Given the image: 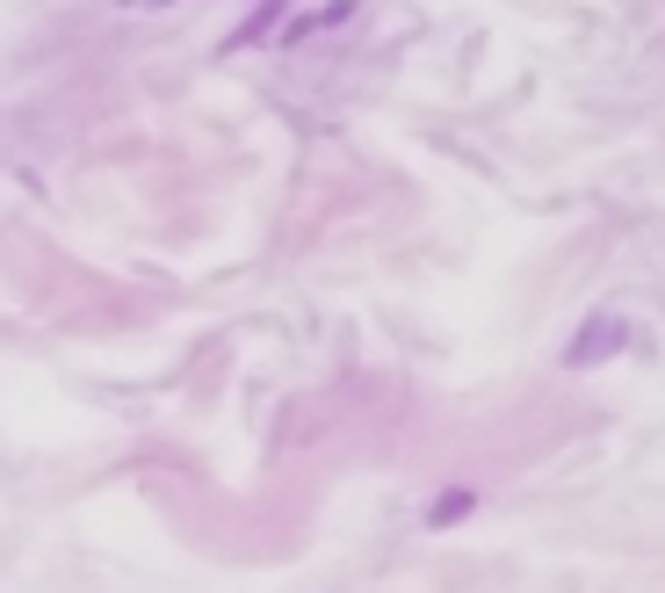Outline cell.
<instances>
[{"label": "cell", "instance_id": "obj_1", "mask_svg": "<svg viewBox=\"0 0 665 593\" xmlns=\"http://www.w3.org/2000/svg\"><path fill=\"white\" fill-rule=\"evenodd\" d=\"M622 348H630V318H622V312H594L586 326L572 333V348H564V369H572V377H586V369L615 362Z\"/></svg>", "mask_w": 665, "mask_h": 593}, {"label": "cell", "instance_id": "obj_2", "mask_svg": "<svg viewBox=\"0 0 665 593\" xmlns=\"http://www.w3.org/2000/svg\"><path fill=\"white\" fill-rule=\"evenodd\" d=\"M477 514V492L471 485H449L435 506H427V528H455V522H471Z\"/></svg>", "mask_w": 665, "mask_h": 593}, {"label": "cell", "instance_id": "obj_3", "mask_svg": "<svg viewBox=\"0 0 665 593\" xmlns=\"http://www.w3.org/2000/svg\"><path fill=\"white\" fill-rule=\"evenodd\" d=\"M153 8H174V0H153Z\"/></svg>", "mask_w": 665, "mask_h": 593}]
</instances>
